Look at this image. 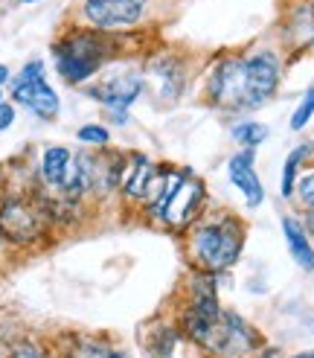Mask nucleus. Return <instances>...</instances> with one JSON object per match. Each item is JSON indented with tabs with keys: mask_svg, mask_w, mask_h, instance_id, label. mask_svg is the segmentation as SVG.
I'll list each match as a JSON object with an SVG mask.
<instances>
[{
	"mask_svg": "<svg viewBox=\"0 0 314 358\" xmlns=\"http://www.w3.org/2000/svg\"><path fill=\"white\" fill-rule=\"evenodd\" d=\"M279 76H283V62L274 50L230 56L209 70L207 96L224 111H256L274 96Z\"/></svg>",
	"mask_w": 314,
	"mask_h": 358,
	"instance_id": "1",
	"label": "nucleus"
},
{
	"mask_svg": "<svg viewBox=\"0 0 314 358\" xmlns=\"http://www.w3.org/2000/svg\"><path fill=\"white\" fill-rule=\"evenodd\" d=\"M244 248V224L236 216H218L192 224L189 230V254L204 271L218 274L233 268Z\"/></svg>",
	"mask_w": 314,
	"mask_h": 358,
	"instance_id": "2",
	"label": "nucleus"
},
{
	"mask_svg": "<svg viewBox=\"0 0 314 358\" xmlns=\"http://www.w3.org/2000/svg\"><path fill=\"white\" fill-rule=\"evenodd\" d=\"M52 56H56V70L64 82L82 85L94 79L102 64L108 62L111 44L105 38V32H96L91 27H76L56 41Z\"/></svg>",
	"mask_w": 314,
	"mask_h": 358,
	"instance_id": "3",
	"label": "nucleus"
},
{
	"mask_svg": "<svg viewBox=\"0 0 314 358\" xmlns=\"http://www.w3.org/2000/svg\"><path fill=\"white\" fill-rule=\"evenodd\" d=\"M218 327H221V306H218L216 280L209 277V271H204L192 280L189 303H186V312H184V332L192 338V341L213 347Z\"/></svg>",
	"mask_w": 314,
	"mask_h": 358,
	"instance_id": "4",
	"label": "nucleus"
},
{
	"mask_svg": "<svg viewBox=\"0 0 314 358\" xmlns=\"http://www.w3.org/2000/svg\"><path fill=\"white\" fill-rule=\"evenodd\" d=\"M12 99L17 105H24V108H29L32 114H38L41 120H56V114L61 108L59 94L52 91L47 76H44L41 59H32L24 64V70L12 82Z\"/></svg>",
	"mask_w": 314,
	"mask_h": 358,
	"instance_id": "5",
	"label": "nucleus"
},
{
	"mask_svg": "<svg viewBox=\"0 0 314 358\" xmlns=\"http://www.w3.org/2000/svg\"><path fill=\"white\" fill-rule=\"evenodd\" d=\"M149 0H82L84 24L96 32H122L134 29L146 17Z\"/></svg>",
	"mask_w": 314,
	"mask_h": 358,
	"instance_id": "6",
	"label": "nucleus"
},
{
	"mask_svg": "<svg viewBox=\"0 0 314 358\" xmlns=\"http://www.w3.org/2000/svg\"><path fill=\"white\" fill-rule=\"evenodd\" d=\"M201 207H204V181H198L189 169H184V178L172 189L169 201L163 204L157 219L172 230H186L189 224H195Z\"/></svg>",
	"mask_w": 314,
	"mask_h": 358,
	"instance_id": "7",
	"label": "nucleus"
},
{
	"mask_svg": "<svg viewBox=\"0 0 314 358\" xmlns=\"http://www.w3.org/2000/svg\"><path fill=\"white\" fill-rule=\"evenodd\" d=\"M143 91H146V76L140 70H122V73H114L96 87H91L87 94L99 99L105 108H111L117 122H126V108H131Z\"/></svg>",
	"mask_w": 314,
	"mask_h": 358,
	"instance_id": "8",
	"label": "nucleus"
},
{
	"mask_svg": "<svg viewBox=\"0 0 314 358\" xmlns=\"http://www.w3.org/2000/svg\"><path fill=\"white\" fill-rule=\"evenodd\" d=\"M0 230H3L6 239L17 242V245H27L41 234V216L29 201L6 199L0 204Z\"/></svg>",
	"mask_w": 314,
	"mask_h": 358,
	"instance_id": "9",
	"label": "nucleus"
},
{
	"mask_svg": "<svg viewBox=\"0 0 314 358\" xmlns=\"http://www.w3.org/2000/svg\"><path fill=\"white\" fill-rule=\"evenodd\" d=\"M253 152L256 149H241L239 155L230 157V164H227V175H230L233 187L241 192L248 210H256L262 201H265V187H262L256 166H253Z\"/></svg>",
	"mask_w": 314,
	"mask_h": 358,
	"instance_id": "10",
	"label": "nucleus"
},
{
	"mask_svg": "<svg viewBox=\"0 0 314 358\" xmlns=\"http://www.w3.org/2000/svg\"><path fill=\"white\" fill-rule=\"evenodd\" d=\"M143 76L151 82L154 94L160 96L163 102H174V99L184 94V87H186V70L178 62V56H160V59H154Z\"/></svg>",
	"mask_w": 314,
	"mask_h": 358,
	"instance_id": "11",
	"label": "nucleus"
},
{
	"mask_svg": "<svg viewBox=\"0 0 314 358\" xmlns=\"http://www.w3.org/2000/svg\"><path fill=\"white\" fill-rule=\"evenodd\" d=\"M157 175H160V169H157V164H151L146 155H131L126 169H122L119 187H122V192H126V199L143 201V199H149Z\"/></svg>",
	"mask_w": 314,
	"mask_h": 358,
	"instance_id": "12",
	"label": "nucleus"
},
{
	"mask_svg": "<svg viewBox=\"0 0 314 358\" xmlns=\"http://www.w3.org/2000/svg\"><path fill=\"white\" fill-rule=\"evenodd\" d=\"M70 169H73V155L64 146H47L44 155H41V178L50 189L61 192L67 187V178H70Z\"/></svg>",
	"mask_w": 314,
	"mask_h": 358,
	"instance_id": "13",
	"label": "nucleus"
},
{
	"mask_svg": "<svg viewBox=\"0 0 314 358\" xmlns=\"http://www.w3.org/2000/svg\"><path fill=\"white\" fill-rule=\"evenodd\" d=\"M283 234H285V245L291 250L294 262L300 265L303 271H314V248H311V239L306 234V227L297 222V219L285 216L283 219Z\"/></svg>",
	"mask_w": 314,
	"mask_h": 358,
	"instance_id": "14",
	"label": "nucleus"
},
{
	"mask_svg": "<svg viewBox=\"0 0 314 358\" xmlns=\"http://www.w3.org/2000/svg\"><path fill=\"white\" fill-rule=\"evenodd\" d=\"M285 35L294 47H311L314 44V6L311 3H297L285 21Z\"/></svg>",
	"mask_w": 314,
	"mask_h": 358,
	"instance_id": "15",
	"label": "nucleus"
},
{
	"mask_svg": "<svg viewBox=\"0 0 314 358\" xmlns=\"http://www.w3.org/2000/svg\"><path fill=\"white\" fill-rule=\"evenodd\" d=\"M233 140L241 149H256L268 140V125L256 122V120H241V122L233 125Z\"/></svg>",
	"mask_w": 314,
	"mask_h": 358,
	"instance_id": "16",
	"label": "nucleus"
},
{
	"mask_svg": "<svg viewBox=\"0 0 314 358\" xmlns=\"http://www.w3.org/2000/svg\"><path fill=\"white\" fill-rule=\"evenodd\" d=\"M308 155V146H297L288 157H285V166H283V187H279V192H283V199H291L294 195V187H297V172H300V164L306 160Z\"/></svg>",
	"mask_w": 314,
	"mask_h": 358,
	"instance_id": "17",
	"label": "nucleus"
},
{
	"mask_svg": "<svg viewBox=\"0 0 314 358\" xmlns=\"http://www.w3.org/2000/svg\"><path fill=\"white\" fill-rule=\"evenodd\" d=\"M311 117H314V85L308 87L306 94H303L300 105H297V111H294V117H291V129H294V131L306 129V125H308V120H311Z\"/></svg>",
	"mask_w": 314,
	"mask_h": 358,
	"instance_id": "18",
	"label": "nucleus"
},
{
	"mask_svg": "<svg viewBox=\"0 0 314 358\" xmlns=\"http://www.w3.org/2000/svg\"><path fill=\"white\" fill-rule=\"evenodd\" d=\"M76 140L84 143V146H108V140H111V131L105 129V125H82V129L76 131Z\"/></svg>",
	"mask_w": 314,
	"mask_h": 358,
	"instance_id": "19",
	"label": "nucleus"
},
{
	"mask_svg": "<svg viewBox=\"0 0 314 358\" xmlns=\"http://www.w3.org/2000/svg\"><path fill=\"white\" fill-rule=\"evenodd\" d=\"M297 199H300L308 210H314V169L311 172H306L303 178H300V181H297Z\"/></svg>",
	"mask_w": 314,
	"mask_h": 358,
	"instance_id": "20",
	"label": "nucleus"
},
{
	"mask_svg": "<svg viewBox=\"0 0 314 358\" xmlns=\"http://www.w3.org/2000/svg\"><path fill=\"white\" fill-rule=\"evenodd\" d=\"M79 358H128V355L117 350H105V347H87L79 352Z\"/></svg>",
	"mask_w": 314,
	"mask_h": 358,
	"instance_id": "21",
	"label": "nucleus"
},
{
	"mask_svg": "<svg viewBox=\"0 0 314 358\" xmlns=\"http://www.w3.org/2000/svg\"><path fill=\"white\" fill-rule=\"evenodd\" d=\"M12 122H15V105L12 102H0V131L12 129Z\"/></svg>",
	"mask_w": 314,
	"mask_h": 358,
	"instance_id": "22",
	"label": "nucleus"
},
{
	"mask_svg": "<svg viewBox=\"0 0 314 358\" xmlns=\"http://www.w3.org/2000/svg\"><path fill=\"white\" fill-rule=\"evenodd\" d=\"M12 358H41V352L35 350L32 344H24V347H17V350H15V355H12Z\"/></svg>",
	"mask_w": 314,
	"mask_h": 358,
	"instance_id": "23",
	"label": "nucleus"
},
{
	"mask_svg": "<svg viewBox=\"0 0 314 358\" xmlns=\"http://www.w3.org/2000/svg\"><path fill=\"white\" fill-rule=\"evenodd\" d=\"M303 227H306V234H308V236H314V210H308V216H306V224H303Z\"/></svg>",
	"mask_w": 314,
	"mask_h": 358,
	"instance_id": "24",
	"label": "nucleus"
},
{
	"mask_svg": "<svg viewBox=\"0 0 314 358\" xmlns=\"http://www.w3.org/2000/svg\"><path fill=\"white\" fill-rule=\"evenodd\" d=\"M12 79V73H9V67L6 64H0V85H6Z\"/></svg>",
	"mask_w": 314,
	"mask_h": 358,
	"instance_id": "25",
	"label": "nucleus"
},
{
	"mask_svg": "<svg viewBox=\"0 0 314 358\" xmlns=\"http://www.w3.org/2000/svg\"><path fill=\"white\" fill-rule=\"evenodd\" d=\"M294 358H314V350L311 352H300V355H294Z\"/></svg>",
	"mask_w": 314,
	"mask_h": 358,
	"instance_id": "26",
	"label": "nucleus"
},
{
	"mask_svg": "<svg viewBox=\"0 0 314 358\" xmlns=\"http://www.w3.org/2000/svg\"><path fill=\"white\" fill-rule=\"evenodd\" d=\"M21 3H41V0H21Z\"/></svg>",
	"mask_w": 314,
	"mask_h": 358,
	"instance_id": "27",
	"label": "nucleus"
},
{
	"mask_svg": "<svg viewBox=\"0 0 314 358\" xmlns=\"http://www.w3.org/2000/svg\"><path fill=\"white\" fill-rule=\"evenodd\" d=\"M0 245H3V230H0Z\"/></svg>",
	"mask_w": 314,
	"mask_h": 358,
	"instance_id": "28",
	"label": "nucleus"
},
{
	"mask_svg": "<svg viewBox=\"0 0 314 358\" xmlns=\"http://www.w3.org/2000/svg\"><path fill=\"white\" fill-rule=\"evenodd\" d=\"M0 102H3V91H0Z\"/></svg>",
	"mask_w": 314,
	"mask_h": 358,
	"instance_id": "29",
	"label": "nucleus"
},
{
	"mask_svg": "<svg viewBox=\"0 0 314 358\" xmlns=\"http://www.w3.org/2000/svg\"><path fill=\"white\" fill-rule=\"evenodd\" d=\"M306 3H311V6H314V0H306Z\"/></svg>",
	"mask_w": 314,
	"mask_h": 358,
	"instance_id": "30",
	"label": "nucleus"
}]
</instances>
